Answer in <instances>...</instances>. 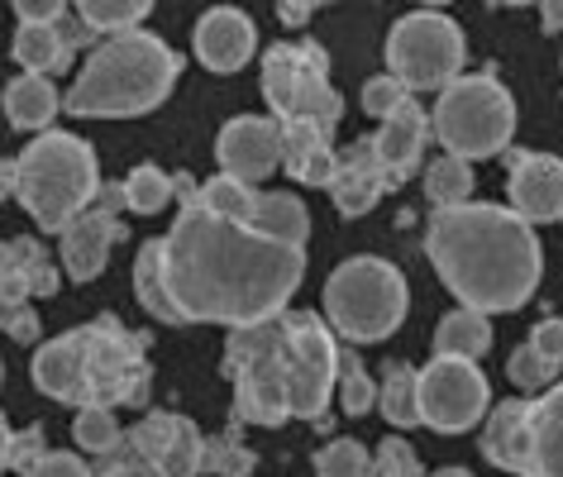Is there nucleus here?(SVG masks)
<instances>
[{
    "label": "nucleus",
    "instance_id": "f257e3e1",
    "mask_svg": "<svg viewBox=\"0 0 563 477\" xmlns=\"http://www.w3.org/2000/svg\"><path fill=\"white\" fill-rule=\"evenodd\" d=\"M181 210L158 239L163 291L177 325H258L287 311L306 277V248L277 244L249 220L201 206L191 177H173Z\"/></svg>",
    "mask_w": 563,
    "mask_h": 477
},
{
    "label": "nucleus",
    "instance_id": "f03ea898",
    "mask_svg": "<svg viewBox=\"0 0 563 477\" xmlns=\"http://www.w3.org/2000/svg\"><path fill=\"white\" fill-rule=\"evenodd\" d=\"M224 377L234 387L239 425H287V420H325L340 377V340L325 315L282 311L258 325L230 330Z\"/></svg>",
    "mask_w": 563,
    "mask_h": 477
},
{
    "label": "nucleus",
    "instance_id": "7ed1b4c3",
    "mask_svg": "<svg viewBox=\"0 0 563 477\" xmlns=\"http://www.w3.org/2000/svg\"><path fill=\"white\" fill-rule=\"evenodd\" d=\"M426 254L459 306L483 315L520 311L544 277V244L534 239V224L497 201L434 210L426 224Z\"/></svg>",
    "mask_w": 563,
    "mask_h": 477
},
{
    "label": "nucleus",
    "instance_id": "20e7f679",
    "mask_svg": "<svg viewBox=\"0 0 563 477\" xmlns=\"http://www.w3.org/2000/svg\"><path fill=\"white\" fill-rule=\"evenodd\" d=\"M181 77L177 48L148 30L110 34L91 48L77 81L63 91V110L77 120H134L167 101Z\"/></svg>",
    "mask_w": 563,
    "mask_h": 477
},
{
    "label": "nucleus",
    "instance_id": "39448f33",
    "mask_svg": "<svg viewBox=\"0 0 563 477\" xmlns=\"http://www.w3.org/2000/svg\"><path fill=\"white\" fill-rule=\"evenodd\" d=\"M101 191L96 148L81 134L44 130L15 158V201L44 234H63Z\"/></svg>",
    "mask_w": 563,
    "mask_h": 477
},
{
    "label": "nucleus",
    "instance_id": "423d86ee",
    "mask_svg": "<svg viewBox=\"0 0 563 477\" xmlns=\"http://www.w3.org/2000/svg\"><path fill=\"white\" fill-rule=\"evenodd\" d=\"M411 311V287L397 263L358 254L325 277V325L349 344H383Z\"/></svg>",
    "mask_w": 563,
    "mask_h": 477
},
{
    "label": "nucleus",
    "instance_id": "0eeeda50",
    "mask_svg": "<svg viewBox=\"0 0 563 477\" xmlns=\"http://www.w3.org/2000/svg\"><path fill=\"white\" fill-rule=\"evenodd\" d=\"M430 130L463 163L497 158L516 134V101L497 77H454L434 101Z\"/></svg>",
    "mask_w": 563,
    "mask_h": 477
},
{
    "label": "nucleus",
    "instance_id": "6e6552de",
    "mask_svg": "<svg viewBox=\"0 0 563 477\" xmlns=\"http://www.w3.org/2000/svg\"><path fill=\"white\" fill-rule=\"evenodd\" d=\"M263 96L277 124H316L334 134L344 115V96L330 87V58L311 38L301 44L287 38L263 53Z\"/></svg>",
    "mask_w": 563,
    "mask_h": 477
},
{
    "label": "nucleus",
    "instance_id": "1a4fd4ad",
    "mask_svg": "<svg viewBox=\"0 0 563 477\" xmlns=\"http://www.w3.org/2000/svg\"><path fill=\"white\" fill-rule=\"evenodd\" d=\"M81 348V373H87V406H134L144 411L153 391V363L144 340L130 334L115 315H96L91 325L73 330Z\"/></svg>",
    "mask_w": 563,
    "mask_h": 477
},
{
    "label": "nucleus",
    "instance_id": "9d476101",
    "mask_svg": "<svg viewBox=\"0 0 563 477\" xmlns=\"http://www.w3.org/2000/svg\"><path fill=\"white\" fill-rule=\"evenodd\" d=\"M468 63V38L444 10L401 15L387 34V73L406 91H444Z\"/></svg>",
    "mask_w": 563,
    "mask_h": 477
},
{
    "label": "nucleus",
    "instance_id": "9b49d317",
    "mask_svg": "<svg viewBox=\"0 0 563 477\" xmlns=\"http://www.w3.org/2000/svg\"><path fill=\"white\" fill-rule=\"evenodd\" d=\"M416 401H420V425H430L440 434H463L487 415L492 387L473 358L434 354L416 377Z\"/></svg>",
    "mask_w": 563,
    "mask_h": 477
},
{
    "label": "nucleus",
    "instance_id": "f8f14e48",
    "mask_svg": "<svg viewBox=\"0 0 563 477\" xmlns=\"http://www.w3.org/2000/svg\"><path fill=\"white\" fill-rule=\"evenodd\" d=\"M124 448L144 463L148 477H196L206 473V434L177 411H148L124 430Z\"/></svg>",
    "mask_w": 563,
    "mask_h": 477
},
{
    "label": "nucleus",
    "instance_id": "ddd939ff",
    "mask_svg": "<svg viewBox=\"0 0 563 477\" xmlns=\"http://www.w3.org/2000/svg\"><path fill=\"white\" fill-rule=\"evenodd\" d=\"M120 210H130L124 206V187H101L96 191V201L58 234V263H63L67 277H77V282H96V277L106 273L110 248L124 239Z\"/></svg>",
    "mask_w": 563,
    "mask_h": 477
},
{
    "label": "nucleus",
    "instance_id": "4468645a",
    "mask_svg": "<svg viewBox=\"0 0 563 477\" xmlns=\"http://www.w3.org/2000/svg\"><path fill=\"white\" fill-rule=\"evenodd\" d=\"M216 163L224 177L258 187L282 167V124L263 115H234L216 138Z\"/></svg>",
    "mask_w": 563,
    "mask_h": 477
},
{
    "label": "nucleus",
    "instance_id": "2eb2a0df",
    "mask_svg": "<svg viewBox=\"0 0 563 477\" xmlns=\"http://www.w3.org/2000/svg\"><path fill=\"white\" fill-rule=\"evenodd\" d=\"M506 196H511V210L526 224L563 220V158H554V153H516Z\"/></svg>",
    "mask_w": 563,
    "mask_h": 477
},
{
    "label": "nucleus",
    "instance_id": "dca6fc26",
    "mask_svg": "<svg viewBox=\"0 0 563 477\" xmlns=\"http://www.w3.org/2000/svg\"><path fill=\"white\" fill-rule=\"evenodd\" d=\"M196 58L210 73H239L253 53H258V30L239 5H210L201 20H196Z\"/></svg>",
    "mask_w": 563,
    "mask_h": 477
},
{
    "label": "nucleus",
    "instance_id": "f3484780",
    "mask_svg": "<svg viewBox=\"0 0 563 477\" xmlns=\"http://www.w3.org/2000/svg\"><path fill=\"white\" fill-rule=\"evenodd\" d=\"M430 138H434L430 115L420 110V101L411 96V101L397 106L383 124H377V134L368 138V144H373V153H377V163H383L387 181H391V187H401V181L420 167V158H426V144H430Z\"/></svg>",
    "mask_w": 563,
    "mask_h": 477
},
{
    "label": "nucleus",
    "instance_id": "a211bd4d",
    "mask_svg": "<svg viewBox=\"0 0 563 477\" xmlns=\"http://www.w3.org/2000/svg\"><path fill=\"white\" fill-rule=\"evenodd\" d=\"M325 191L334 196V210H340L344 220L368 215V210L383 201V191H391V181H387V173H383V163H377L368 138H358V144H349L340 153V163H334V177H330Z\"/></svg>",
    "mask_w": 563,
    "mask_h": 477
},
{
    "label": "nucleus",
    "instance_id": "6ab92c4d",
    "mask_svg": "<svg viewBox=\"0 0 563 477\" xmlns=\"http://www.w3.org/2000/svg\"><path fill=\"white\" fill-rule=\"evenodd\" d=\"M58 263L48 258V248L30 234H15L0 244V301H34L58 291Z\"/></svg>",
    "mask_w": 563,
    "mask_h": 477
},
{
    "label": "nucleus",
    "instance_id": "aec40b11",
    "mask_svg": "<svg viewBox=\"0 0 563 477\" xmlns=\"http://www.w3.org/2000/svg\"><path fill=\"white\" fill-rule=\"evenodd\" d=\"M526 415H530V401H497L492 411L483 415V458L487 463H497V468L506 473H520L526 477V463H530V425H526Z\"/></svg>",
    "mask_w": 563,
    "mask_h": 477
},
{
    "label": "nucleus",
    "instance_id": "412c9836",
    "mask_svg": "<svg viewBox=\"0 0 563 477\" xmlns=\"http://www.w3.org/2000/svg\"><path fill=\"white\" fill-rule=\"evenodd\" d=\"M30 377L44 397L67 401V406H87V373H81V348L73 334H58V340L38 344Z\"/></svg>",
    "mask_w": 563,
    "mask_h": 477
},
{
    "label": "nucleus",
    "instance_id": "4be33fe9",
    "mask_svg": "<svg viewBox=\"0 0 563 477\" xmlns=\"http://www.w3.org/2000/svg\"><path fill=\"white\" fill-rule=\"evenodd\" d=\"M334 163H340V148H334L330 130H316V124H282V167H287L291 181L330 187Z\"/></svg>",
    "mask_w": 563,
    "mask_h": 477
},
{
    "label": "nucleus",
    "instance_id": "5701e85b",
    "mask_svg": "<svg viewBox=\"0 0 563 477\" xmlns=\"http://www.w3.org/2000/svg\"><path fill=\"white\" fill-rule=\"evenodd\" d=\"M530 463L526 477H563V382L530 401Z\"/></svg>",
    "mask_w": 563,
    "mask_h": 477
},
{
    "label": "nucleus",
    "instance_id": "b1692460",
    "mask_svg": "<svg viewBox=\"0 0 563 477\" xmlns=\"http://www.w3.org/2000/svg\"><path fill=\"white\" fill-rule=\"evenodd\" d=\"M249 224L258 234L277 239V244H291V248H306V239H311V210H306V201L291 191H253Z\"/></svg>",
    "mask_w": 563,
    "mask_h": 477
},
{
    "label": "nucleus",
    "instance_id": "393cba45",
    "mask_svg": "<svg viewBox=\"0 0 563 477\" xmlns=\"http://www.w3.org/2000/svg\"><path fill=\"white\" fill-rule=\"evenodd\" d=\"M58 110H63V91L53 87V77L20 73V77L5 87V120L15 124V130L44 134Z\"/></svg>",
    "mask_w": 563,
    "mask_h": 477
},
{
    "label": "nucleus",
    "instance_id": "a878e982",
    "mask_svg": "<svg viewBox=\"0 0 563 477\" xmlns=\"http://www.w3.org/2000/svg\"><path fill=\"white\" fill-rule=\"evenodd\" d=\"M10 53H15V63L24 67V73L53 77V73H63V67L73 63V53H77V48L67 44L63 30H58V20H53V24H20Z\"/></svg>",
    "mask_w": 563,
    "mask_h": 477
},
{
    "label": "nucleus",
    "instance_id": "bb28decb",
    "mask_svg": "<svg viewBox=\"0 0 563 477\" xmlns=\"http://www.w3.org/2000/svg\"><path fill=\"white\" fill-rule=\"evenodd\" d=\"M492 348V315L483 311H468V306H459V311H449L440 325H434V354L440 358H483Z\"/></svg>",
    "mask_w": 563,
    "mask_h": 477
},
{
    "label": "nucleus",
    "instance_id": "cd10ccee",
    "mask_svg": "<svg viewBox=\"0 0 563 477\" xmlns=\"http://www.w3.org/2000/svg\"><path fill=\"white\" fill-rule=\"evenodd\" d=\"M416 368L411 363H387L383 382H377V411L391 430H411L420 425V401H416Z\"/></svg>",
    "mask_w": 563,
    "mask_h": 477
},
{
    "label": "nucleus",
    "instance_id": "c85d7f7f",
    "mask_svg": "<svg viewBox=\"0 0 563 477\" xmlns=\"http://www.w3.org/2000/svg\"><path fill=\"white\" fill-rule=\"evenodd\" d=\"M426 201L434 210H454L463 201H473V163L454 158V153H440L426 167Z\"/></svg>",
    "mask_w": 563,
    "mask_h": 477
},
{
    "label": "nucleus",
    "instance_id": "c756f323",
    "mask_svg": "<svg viewBox=\"0 0 563 477\" xmlns=\"http://www.w3.org/2000/svg\"><path fill=\"white\" fill-rule=\"evenodd\" d=\"M134 297L153 320H158V325H177V311H173V301H167V291H163L158 239H148V244L139 248V258H134Z\"/></svg>",
    "mask_w": 563,
    "mask_h": 477
},
{
    "label": "nucleus",
    "instance_id": "7c9ffc66",
    "mask_svg": "<svg viewBox=\"0 0 563 477\" xmlns=\"http://www.w3.org/2000/svg\"><path fill=\"white\" fill-rule=\"evenodd\" d=\"M73 5L96 30V38H110V34L139 30V20H148L153 0H73Z\"/></svg>",
    "mask_w": 563,
    "mask_h": 477
},
{
    "label": "nucleus",
    "instance_id": "2f4dec72",
    "mask_svg": "<svg viewBox=\"0 0 563 477\" xmlns=\"http://www.w3.org/2000/svg\"><path fill=\"white\" fill-rule=\"evenodd\" d=\"M120 187H124V206H130L134 215H158V210H167L177 196L173 173H163V167H153V163H139Z\"/></svg>",
    "mask_w": 563,
    "mask_h": 477
},
{
    "label": "nucleus",
    "instance_id": "473e14b6",
    "mask_svg": "<svg viewBox=\"0 0 563 477\" xmlns=\"http://www.w3.org/2000/svg\"><path fill=\"white\" fill-rule=\"evenodd\" d=\"M73 440L81 454H115L120 440H124V430H120V420L110 406H77V420H73Z\"/></svg>",
    "mask_w": 563,
    "mask_h": 477
},
{
    "label": "nucleus",
    "instance_id": "72a5a7b5",
    "mask_svg": "<svg viewBox=\"0 0 563 477\" xmlns=\"http://www.w3.org/2000/svg\"><path fill=\"white\" fill-rule=\"evenodd\" d=\"M334 397H340L344 415H368L377 406V382L368 377L358 354H344L340 348V377H334Z\"/></svg>",
    "mask_w": 563,
    "mask_h": 477
},
{
    "label": "nucleus",
    "instance_id": "f704fd0d",
    "mask_svg": "<svg viewBox=\"0 0 563 477\" xmlns=\"http://www.w3.org/2000/svg\"><path fill=\"white\" fill-rule=\"evenodd\" d=\"M316 477H373V454L358 440H330L316 454Z\"/></svg>",
    "mask_w": 563,
    "mask_h": 477
},
{
    "label": "nucleus",
    "instance_id": "c9c22d12",
    "mask_svg": "<svg viewBox=\"0 0 563 477\" xmlns=\"http://www.w3.org/2000/svg\"><path fill=\"white\" fill-rule=\"evenodd\" d=\"M253 448L239 440V434H220V440H206V473L216 477H249L253 473Z\"/></svg>",
    "mask_w": 563,
    "mask_h": 477
},
{
    "label": "nucleus",
    "instance_id": "e433bc0d",
    "mask_svg": "<svg viewBox=\"0 0 563 477\" xmlns=\"http://www.w3.org/2000/svg\"><path fill=\"white\" fill-rule=\"evenodd\" d=\"M196 196H201V206L210 210H220V215H239V220H249V210H253V187H244V181H234V177H210L196 187Z\"/></svg>",
    "mask_w": 563,
    "mask_h": 477
},
{
    "label": "nucleus",
    "instance_id": "4c0bfd02",
    "mask_svg": "<svg viewBox=\"0 0 563 477\" xmlns=\"http://www.w3.org/2000/svg\"><path fill=\"white\" fill-rule=\"evenodd\" d=\"M506 373H511V382H516L520 391H549V387H554V377H559L554 363H544L530 344L516 348L511 363H506Z\"/></svg>",
    "mask_w": 563,
    "mask_h": 477
},
{
    "label": "nucleus",
    "instance_id": "58836bf2",
    "mask_svg": "<svg viewBox=\"0 0 563 477\" xmlns=\"http://www.w3.org/2000/svg\"><path fill=\"white\" fill-rule=\"evenodd\" d=\"M373 477H426V473H420L416 448L391 434V440H383L373 454Z\"/></svg>",
    "mask_w": 563,
    "mask_h": 477
},
{
    "label": "nucleus",
    "instance_id": "ea45409f",
    "mask_svg": "<svg viewBox=\"0 0 563 477\" xmlns=\"http://www.w3.org/2000/svg\"><path fill=\"white\" fill-rule=\"evenodd\" d=\"M406 101H411V91H406V87H401V81L391 77V73H387V77H373L368 87H363V110H368L373 120H387L391 110L406 106Z\"/></svg>",
    "mask_w": 563,
    "mask_h": 477
},
{
    "label": "nucleus",
    "instance_id": "a19ab883",
    "mask_svg": "<svg viewBox=\"0 0 563 477\" xmlns=\"http://www.w3.org/2000/svg\"><path fill=\"white\" fill-rule=\"evenodd\" d=\"M48 454V434L44 425H30V430H20V434H10V463L5 468H20V473H30L38 458Z\"/></svg>",
    "mask_w": 563,
    "mask_h": 477
},
{
    "label": "nucleus",
    "instance_id": "79ce46f5",
    "mask_svg": "<svg viewBox=\"0 0 563 477\" xmlns=\"http://www.w3.org/2000/svg\"><path fill=\"white\" fill-rule=\"evenodd\" d=\"M0 330L15 344H34L38 340V315L30 301H0Z\"/></svg>",
    "mask_w": 563,
    "mask_h": 477
},
{
    "label": "nucleus",
    "instance_id": "37998d69",
    "mask_svg": "<svg viewBox=\"0 0 563 477\" xmlns=\"http://www.w3.org/2000/svg\"><path fill=\"white\" fill-rule=\"evenodd\" d=\"M24 477H96V468H87L73 448H48V454L38 458Z\"/></svg>",
    "mask_w": 563,
    "mask_h": 477
},
{
    "label": "nucleus",
    "instance_id": "c03bdc74",
    "mask_svg": "<svg viewBox=\"0 0 563 477\" xmlns=\"http://www.w3.org/2000/svg\"><path fill=\"white\" fill-rule=\"evenodd\" d=\"M526 344H530L544 363H554V368H559V363H563V320H559V315H549L544 325H534V334H530Z\"/></svg>",
    "mask_w": 563,
    "mask_h": 477
},
{
    "label": "nucleus",
    "instance_id": "a18cd8bd",
    "mask_svg": "<svg viewBox=\"0 0 563 477\" xmlns=\"http://www.w3.org/2000/svg\"><path fill=\"white\" fill-rule=\"evenodd\" d=\"M10 5H15L20 24H53V20L67 15V5H73V0H10Z\"/></svg>",
    "mask_w": 563,
    "mask_h": 477
},
{
    "label": "nucleus",
    "instance_id": "49530a36",
    "mask_svg": "<svg viewBox=\"0 0 563 477\" xmlns=\"http://www.w3.org/2000/svg\"><path fill=\"white\" fill-rule=\"evenodd\" d=\"M96 477H148V468H144V463H139L130 448H124V440H120V448H115V454H106V463L96 468Z\"/></svg>",
    "mask_w": 563,
    "mask_h": 477
},
{
    "label": "nucleus",
    "instance_id": "de8ad7c7",
    "mask_svg": "<svg viewBox=\"0 0 563 477\" xmlns=\"http://www.w3.org/2000/svg\"><path fill=\"white\" fill-rule=\"evenodd\" d=\"M320 5H330V0H282V24H306V15Z\"/></svg>",
    "mask_w": 563,
    "mask_h": 477
},
{
    "label": "nucleus",
    "instance_id": "09e8293b",
    "mask_svg": "<svg viewBox=\"0 0 563 477\" xmlns=\"http://www.w3.org/2000/svg\"><path fill=\"white\" fill-rule=\"evenodd\" d=\"M544 34H563V0H540Z\"/></svg>",
    "mask_w": 563,
    "mask_h": 477
},
{
    "label": "nucleus",
    "instance_id": "8fccbe9b",
    "mask_svg": "<svg viewBox=\"0 0 563 477\" xmlns=\"http://www.w3.org/2000/svg\"><path fill=\"white\" fill-rule=\"evenodd\" d=\"M5 196H15V163L0 158V201H5Z\"/></svg>",
    "mask_w": 563,
    "mask_h": 477
},
{
    "label": "nucleus",
    "instance_id": "3c124183",
    "mask_svg": "<svg viewBox=\"0 0 563 477\" xmlns=\"http://www.w3.org/2000/svg\"><path fill=\"white\" fill-rule=\"evenodd\" d=\"M5 463H10V420L0 415V473H5Z\"/></svg>",
    "mask_w": 563,
    "mask_h": 477
},
{
    "label": "nucleus",
    "instance_id": "603ef678",
    "mask_svg": "<svg viewBox=\"0 0 563 477\" xmlns=\"http://www.w3.org/2000/svg\"><path fill=\"white\" fill-rule=\"evenodd\" d=\"M430 477H473V473L468 468H434Z\"/></svg>",
    "mask_w": 563,
    "mask_h": 477
},
{
    "label": "nucleus",
    "instance_id": "864d4df0",
    "mask_svg": "<svg viewBox=\"0 0 563 477\" xmlns=\"http://www.w3.org/2000/svg\"><path fill=\"white\" fill-rule=\"evenodd\" d=\"M440 5H449V0H420V10H440Z\"/></svg>",
    "mask_w": 563,
    "mask_h": 477
},
{
    "label": "nucleus",
    "instance_id": "5fc2aeb1",
    "mask_svg": "<svg viewBox=\"0 0 563 477\" xmlns=\"http://www.w3.org/2000/svg\"><path fill=\"white\" fill-rule=\"evenodd\" d=\"M492 5H530V0H492Z\"/></svg>",
    "mask_w": 563,
    "mask_h": 477
},
{
    "label": "nucleus",
    "instance_id": "6e6d98bb",
    "mask_svg": "<svg viewBox=\"0 0 563 477\" xmlns=\"http://www.w3.org/2000/svg\"><path fill=\"white\" fill-rule=\"evenodd\" d=\"M0 382H5V363H0Z\"/></svg>",
    "mask_w": 563,
    "mask_h": 477
}]
</instances>
